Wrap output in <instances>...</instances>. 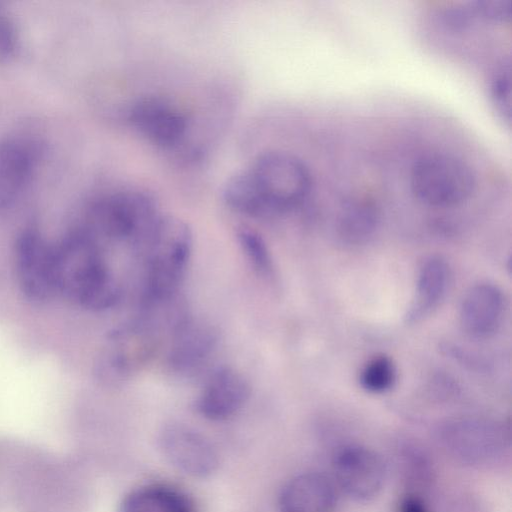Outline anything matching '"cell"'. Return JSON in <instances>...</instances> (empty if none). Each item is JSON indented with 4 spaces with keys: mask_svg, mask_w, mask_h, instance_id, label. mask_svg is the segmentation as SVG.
I'll return each instance as SVG.
<instances>
[{
    "mask_svg": "<svg viewBox=\"0 0 512 512\" xmlns=\"http://www.w3.org/2000/svg\"><path fill=\"white\" fill-rule=\"evenodd\" d=\"M57 293L91 311L114 307L121 289L97 239L84 226L53 246Z\"/></svg>",
    "mask_w": 512,
    "mask_h": 512,
    "instance_id": "1",
    "label": "cell"
},
{
    "mask_svg": "<svg viewBox=\"0 0 512 512\" xmlns=\"http://www.w3.org/2000/svg\"><path fill=\"white\" fill-rule=\"evenodd\" d=\"M188 224L172 215H160L139 247L144 254L142 303L178 295L192 252Z\"/></svg>",
    "mask_w": 512,
    "mask_h": 512,
    "instance_id": "2",
    "label": "cell"
},
{
    "mask_svg": "<svg viewBox=\"0 0 512 512\" xmlns=\"http://www.w3.org/2000/svg\"><path fill=\"white\" fill-rule=\"evenodd\" d=\"M169 331L148 312L114 329L96 363V375L108 385H119L140 372L157 354Z\"/></svg>",
    "mask_w": 512,
    "mask_h": 512,
    "instance_id": "3",
    "label": "cell"
},
{
    "mask_svg": "<svg viewBox=\"0 0 512 512\" xmlns=\"http://www.w3.org/2000/svg\"><path fill=\"white\" fill-rule=\"evenodd\" d=\"M160 215L150 194L128 189L94 200L83 226L99 240L126 242L139 248Z\"/></svg>",
    "mask_w": 512,
    "mask_h": 512,
    "instance_id": "4",
    "label": "cell"
},
{
    "mask_svg": "<svg viewBox=\"0 0 512 512\" xmlns=\"http://www.w3.org/2000/svg\"><path fill=\"white\" fill-rule=\"evenodd\" d=\"M475 176L467 163L447 154H428L412 166L410 189L421 203L452 207L466 201L475 189Z\"/></svg>",
    "mask_w": 512,
    "mask_h": 512,
    "instance_id": "5",
    "label": "cell"
},
{
    "mask_svg": "<svg viewBox=\"0 0 512 512\" xmlns=\"http://www.w3.org/2000/svg\"><path fill=\"white\" fill-rule=\"evenodd\" d=\"M440 445L455 461L473 468L500 464L510 453V434L501 424L479 419H461L443 425Z\"/></svg>",
    "mask_w": 512,
    "mask_h": 512,
    "instance_id": "6",
    "label": "cell"
},
{
    "mask_svg": "<svg viewBox=\"0 0 512 512\" xmlns=\"http://www.w3.org/2000/svg\"><path fill=\"white\" fill-rule=\"evenodd\" d=\"M250 169L265 197L271 216L299 206L310 192L311 176L308 168L290 153H263Z\"/></svg>",
    "mask_w": 512,
    "mask_h": 512,
    "instance_id": "7",
    "label": "cell"
},
{
    "mask_svg": "<svg viewBox=\"0 0 512 512\" xmlns=\"http://www.w3.org/2000/svg\"><path fill=\"white\" fill-rule=\"evenodd\" d=\"M16 277L20 290L33 303L42 304L57 293L53 246L35 229H26L15 245Z\"/></svg>",
    "mask_w": 512,
    "mask_h": 512,
    "instance_id": "8",
    "label": "cell"
},
{
    "mask_svg": "<svg viewBox=\"0 0 512 512\" xmlns=\"http://www.w3.org/2000/svg\"><path fill=\"white\" fill-rule=\"evenodd\" d=\"M44 152L34 136L13 133L0 137V212L11 208L26 192Z\"/></svg>",
    "mask_w": 512,
    "mask_h": 512,
    "instance_id": "9",
    "label": "cell"
},
{
    "mask_svg": "<svg viewBox=\"0 0 512 512\" xmlns=\"http://www.w3.org/2000/svg\"><path fill=\"white\" fill-rule=\"evenodd\" d=\"M336 484L356 501H370L379 495L385 484L387 467L375 450L358 444L340 448L333 458Z\"/></svg>",
    "mask_w": 512,
    "mask_h": 512,
    "instance_id": "10",
    "label": "cell"
},
{
    "mask_svg": "<svg viewBox=\"0 0 512 512\" xmlns=\"http://www.w3.org/2000/svg\"><path fill=\"white\" fill-rule=\"evenodd\" d=\"M158 445L165 460L187 476L207 478L219 466V454L212 442L185 424L165 426L159 434Z\"/></svg>",
    "mask_w": 512,
    "mask_h": 512,
    "instance_id": "11",
    "label": "cell"
},
{
    "mask_svg": "<svg viewBox=\"0 0 512 512\" xmlns=\"http://www.w3.org/2000/svg\"><path fill=\"white\" fill-rule=\"evenodd\" d=\"M250 392V385L241 373L230 367H219L205 382L195 409L207 420L224 421L243 408Z\"/></svg>",
    "mask_w": 512,
    "mask_h": 512,
    "instance_id": "12",
    "label": "cell"
},
{
    "mask_svg": "<svg viewBox=\"0 0 512 512\" xmlns=\"http://www.w3.org/2000/svg\"><path fill=\"white\" fill-rule=\"evenodd\" d=\"M217 342L218 334L211 324L189 316L170 337L167 364L178 374L194 372L210 358Z\"/></svg>",
    "mask_w": 512,
    "mask_h": 512,
    "instance_id": "13",
    "label": "cell"
},
{
    "mask_svg": "<svg viewBox=\"0 0 512 512\" xmlns=\"http://www.w3.org/2000/svg\"><path fill=\"white\" fill-rule=\"evenodd\" d=\"M129 121L149 141L164 147L179 142L187 127L181 111L155 97L137 101L130 109Z\"/></svg>",
    "mask_w": 512,
    "mask_h": 512,
    "instance_id": "14",
    "label": "cell"
},
{
    "mask_svg": "<svg viewBox=\"0 0 512 512\" xmlns=\"http://www.w3.org/2000/svg\"><path fill=\"white\" fill-rule=\"evenodd\" d=\"M504 311L502 290L490 282H480L465 294L460 307V325L473 339H486L498 329Z\"/></svg>",
    "mask_w": 512,
    "mask_h": 512,
    "instance_id": "15",
    "label": "cell"
},
{
    "mask_svg": "<svg viewBox=\"0 0 512 512\" xmlns=\"http://www.w3.org/2000/svg\"><path fill=\"white\" fill-rule=\"evenodd\" d=\"M335 483L323 473L305 472L288 480L278 496L280 512H332Z\"/></svg>",
    "mask_w": 512,
    "mask_h": 512,
    "instance_id": "16",
    "label": "cell"
},
{
    "mask_svg": "<svg viewBox=\"0 0 512 512\" xmlns=\"http://www.w3.org/2000/svg\"><path fill=\"white\" fill-rule=\"evenodd\" d=\"M450 278L447 262L431 256L421 264L413 301L406 313V322L414 324L429 316L445 297Z\"/></svg>",
    "mask_w": 512,
    "mask_h": 512,
    "instance_id": "17",
    "label": "cell"
},
{
    "mask_svg": "<svg viewBox=\"0 0 512 512\" xmlns=\"http://www.w3.org/2000/svg\"><path fill=\"white\" fill-rule=\"evenodd\" d=\"M119 512H196L186 493L167 484H146L131 490Z\"/></svg>",
    "mask_w": 512,
    "mask_h": 512,
    "instance_id": "18",
    "label": "cell"
},
{
    "mask_svg": "<svg viewBox=\"0 0 512 512\" xmlns=\"http://www.w3.org/2000/svg\"><path fill=\"white\" fill-rule=\"evenodd\" d=\"M223 199L233 210L251 217H270L265 197L251 171L242 170L231 176L223 187Z\"/></svg>",
    "mask_w": 512,
    "mask_h": 512,
    "instance_id": "19",
    "label": "cell"
},
{
    "mask_svg": "<svg viewBox=\"0 0 512 512\" xmlns=\"http://www.w3.org/2000/svg\"><path fill=\"white\" fill-rule=\"evenodd\" d=\"M378 212L374 204L366 199L347 201L338 219V233L348 243H360L375 230Z\"/></svg>",
    "mask_w": 512,
    "mask_h": 512,
    "instance_id": "20",
    "label": "cell"
},
{
    "mask_svg": "<svg viewBox=\"0 0 512 512\" xmlns=\"http://www.w3.org/2000/svg\"><path fill=\"white\" fill-rule=\"evenodd\" d=\"M396 379V366L393 360L384 354L371 358L360 373V384L363 389L375 394L390 390Z\"/></svg>",
    "mask_w": 512,
    "mask_h": 512,
    "instance_id": "21",
    "label": "cell"
},
{
    "mask_svg": "<svg viewBox=\"0 0 512 512\" xmlns=\"http://www.w3.org/2000/svg\"><path fill=\"white\" fill-rule=\"evenodd\" d=\"M237 239L253 269L261 276L273 275V260L262 236L258 232L244 227L238 230Z\"/></svg>",
    "mask_w": 512,
    "mask_h": 512,
    "instance_id": "22",
    "label": "cell"
},
{
    "mask_svg": "<svg viewBox=\"0 0 512 512\" xmlns=\"http://www.w3.org/2000/svg\"><path fill=\"white\" fill-rule=\"evenodd\" d=\"M490 97L498 116L508 124L511 120V68L503 63L494 73L490 85Z\"/></svg>",
    "mask_w": 512,
    "mask_h": 512,
    "instance_id": "23",
    "label": "cell"
},
{
    "mask_svg": "<svg viewBox=\"0 0 512 512\" xmlns=\"http://www.w3.org/2000/svg\"><path fill=\"white\" fill-rule=\"evenodd\" d=\"M19 33L14 19L0 7V63L10 61L19 49Z\"/></svg>",
    "mask_w": 512,
    "mask_h": 512,
    "instance_id": "24",
    "label": "cell"
},
{
    "mask_svg": "<svg viewBox=\"0 0 512 512\" xmlns=\"http://www.w3.org/2000/svg\"><path fill=\"white\" fill-rule=\"evenodd\" d=\"M479 18L486 20L507 22L512 15L510 0H481L473 2Z\"/></svg>",
    "mask_w": 512,
    "mask_h": 512,
    "instance_id": "25",
    "label": "cell"
},
{
    "mask_svg": "<svg viewBox=\"0 0 512 512\" xmlns=\"http://www.w3.org/2000/svg\"><path fill=\"white\" fill-rule=\"evenodd\" d=\"M398 512H432L426 502L417 494L403 496L398 504Z\"/></svg>",
    "mask_w": 512,
    "mask_h": 512,
    "instance_id": "26",
    "label": "cell"
}]
</instances>
